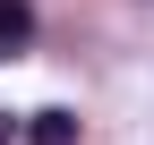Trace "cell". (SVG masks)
<instances>
[{
  "mask_svg": "<svg viewBox=\"0 0 154 145\" xmlns=\"http://www.w3.org/2000/svg\"><path fill=\"white\" fill-rule=\"evenodd\" d=\"M26 43H34V0H0V60H17Z\"/></svg>",
  "mask_w": 154,
  "mask_h": 145,
  "instance_id": "cell-1",
  "label": "cell"
},
{
  "mask_svg": "<svg viewBox=\"0 0 154 145\" xmlns=\"http://www.w3.org/2000/svg\"><path fill=\"white\" fill-rule=\"evenodd\" d=\"M26 145H77V111H34Z\"/></svg>",
  "mask_w": 154,
  "mask_h": 145,
  "instance_id": "cell-2",
  "label": "cell"
},
{
  "mask_svg": "<svg viewBox=\"0 0 154 145\" xmlns=\"http://www.w3.org/2000/svg\"><path fill=\"white\" fill-rule=\"evenodd\" d=\"M0 145H9V111H0Z\"/></svg>",
  "mask_w": 154,
  "mask_h": 145,
  "instance_id": "cell-3",
  "label": "cell"
}]
</instances>
